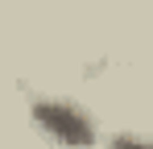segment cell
I'll return each mask as SVG.
<instances>
[{"label": "cell", "instance_id": "obj_1", "mask_svg": "<svg viewBox=\"0 0 153 149\" xmlns=\"http://www.w3.org/2000/svg\"><path fill=\"white\" fill-rule=\"evenodd\" d=\"M29 124L58 149H95L103 141L95 116L66 95H33L29 99Z\"/></svg>", "mask_w": 153, "mask_h": 149}, {"label": "cell", "instance_id": "obj_2", "mask_svg": "<svg viewBox=\"0 0 153 149\" xmlns=\"http://www.w3.org/2000/svg\"><path fill=\"white\" fill-rule=\"evenodd\" d=\"M103 145L108 149H153V137H145V133H108Z\"/></svg>", "mask_w": 153, "mask_h": 149}]
</instances>
